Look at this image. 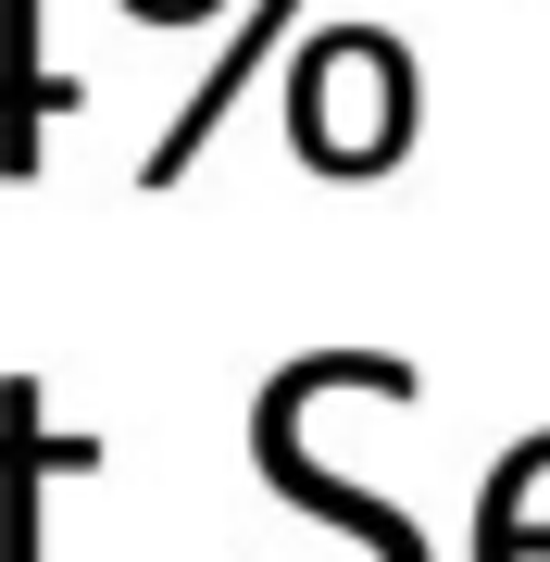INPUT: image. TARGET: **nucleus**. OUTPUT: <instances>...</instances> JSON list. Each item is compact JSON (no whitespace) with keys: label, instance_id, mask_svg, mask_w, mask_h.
<instances>
[{"label":"nucleus","instance_id":"obj_1","mask_svg":"<svg viewBox=\"0 0 550 562\" xmlns=\"http://www.w3.org/2000/svg\"><path fill=\"white\" fill-rule=\"evenodd\" d=\"M76 462H101L88 438H25V401H13V425H0V475H13V513H0V562H38V487L50 475H76Z\"/></svg>","mask_w":550,"mask_h":562}]
</instances>
